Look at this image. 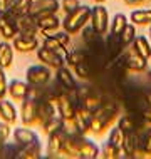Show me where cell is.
I'll use <instances>...</instances> for the list:
<instances>
[{"instance_id": "cell-5", "label": "cell", "mask_w": 151, "mask_h": 159, "mask_svg": "<svg viewBox=\"0 0 151 159\" xmlns=\"http://www.w3.org/2000/svg\"><path fill=\"white\" fill-rule=\"evenodd\" d=\"M25 80L30 85H45L50 82V69L47 66H30L25 72Z\"/></svg>"}, {"instance_id": "cell-20", "label": "cell", "mask_w": 151, "mask_h": 159, "mask_svg": "<svg viewBox=\"0 0 151 159\" xmlns=\"http://www.w3.org/2000/svg\"><path fill=\"white\" fill-rule=\"evenodd\" d=\"M40 154H42V144H40V141L37 139V141H34V143L20 146L17 159H40Z\"/></svg>"}, {"instance_id": "cell-44", "label": "cell", "mask_w": 151, "mask_h": 159, "mask_svg": "<svg viewBox=\"0 0 151 159\" xmlns=\"http://www.w3.org/2000/svg\"><path fill=\"white\" fill-rule=\"evenodd\" d=\"M126 2V5H131V7H134V5H141L143 2H146V0H124Z\"/></svg>"}, {"instance_id": "cell-12", "label": "cell", "mask_w": 151, "mask_h": 159, "mask_svg": "<svg viewBox=\"0 0 151 159\" xmlns=\"http://www.w3.org/2000/svg\"><path fill=\"white\" fill-rule=\"evenodd\" d=\"M14 49L19 50V52H34V50H37L39 47V40L35 35H30V34H17V35L14 37Z\"/></svg>"}, {"instance_id": "cell-1", "label": "cell", "mask_w": 151, "mask_h": 159, "mask_svg": "<svg viewBox=\"0 0 151 159\" xmlns=\"http://www.w3.org/2000/svg\"><path fill=\"white\" fill-rule=\"evenodd\" d=\"M87 20H91V8L87 5H79L76 10L67 14V17L62 22V29L67 34H77L79 30H83Z\"/></svg>"}, {"instance_id": "cell-11", "label": "cell", "mask_w": 151, "mask_h": 159, "mask_svg": "<svg viewBox=\"0 0 151 159\" xmlns=\"http://www.w3.org/2000/svg\"><path fill=\"white\" fill-rule=\"evenodd\" d=\"M55 80H57V84L66 92H72V91H77V89H79L74 74L69 70L67 66H62V67L55 69Z\"/></svg>"}, {"instance_id": "cell-15", "label": "cell", "mask_w": 151, "mask_h": 159, "mask_svg": "<svg viewBox=\"0 0 151 159\" xmlns=\"http://www.w3.org/2000/svg\"><path fill=\"white\" fill-rule=\"evenodd\" d=\"M37 24H39V29H40V34L44 37L54 35V34L59 30V27H60V20H59V17L55 14L40 17V19H37Z\"/></svg>"}, {"instance_id": "cell-42", "label": "cell", "mask_w": 151, "mask_h": 159, "mask_svg": "<svg viewBox=\"0 0 151 159\" xmlns=\"http://www.w3.org/2000/svg\"><path fill=\"white\" fill-rule=\"evenodd\" d=\"M15 0H0V14H5V12L10 10Z\"/></svg>"}, {"instance_id": "cell-4", "label": "cell", "mask_w": 151, "mask_h": 159, "mask_svg": "<svg viewBox=\"0 0 151 159\" xmlns=\"http://www.w3.org/2000/svg\"><path fill=\"white\" fill-rule=\"evenodd\" d=\"M91 25L97 34L104 35L109 27V14H107L106 7H102L101 3L91 8Z\"/></svg>"}, {"instance_id": "cell-18", "label": "cell", "mask_w": 151, "mask_h": 159, "mask_svg": "<svg viewBox=\"0 0 151 159\" xmlns=\"http://www.w3.org/2000/svg\"><path fill=\"white\" fill-rule=\"evenodd\" d=\"M77 144H79V152H81V159H96L99 157V148L92 141L86 139L83 134H77Z\"/></svg>"}, {"instance_id": "cell-41", "label": "cell", "mask_w": 151, "mask_h": 159, "mask_svg": "<svg viewBox=\"0 0 151 159\" xmlns=\"http://www.w3.org/2000/svg\"><path fill=\"white\" fill-rule=\"evenodd\" d=\"M54 37L57 39V40H59L62 45L69 47V34H67L66 30H64V32H55V34H54Z\"/></svg>"}, {"instance_id": "cell-29", "label": "cell", "mask_w": 151, "mask_h": 159, "mask_svg": "<svg viewBox=\"0 0 151 159\" xmlns=\"http://www.w3.org/2000/svg\"><path fill=\"white\" fill-rule=\"evenodd\" d=\"M131 22L134 25H151V8H139L131 14Z\"/></svg>"}, {"instance_id": "cell-35", "label": "cell", "mask_w": 151, "mask_h": 159, "mask_svg": "<svg viewBox=\"0 0 151 159\" xmlns=\"http://www.w3.org/2000/svg\"><path fill=\"white\" fill-rule=\"evenodd\" d=\"M119 37H121V40H123V44L124 45H131L133 44V40H134V37H136V27H134V24H128L126 27H124V30L119 34Z\"/></svg>"}, {"instance_id": "cell-36", "label": "cell", "mask_w": 151, "mask_h": 159, "mask_svg": "<svg viewBox=\"0 0 151 159\" xmlns=\"http://www.w3.org/2000/svg\"><path fill=\"white\" fill-rule=\"evenodd\" d=\"M99 37H102V35L94 30L92 25H84V27H83V42H84L86 45H87V44H92V42L97 40Z\"/></svg>"}, {"instance_id": "cell-31", "label": "cell", "mask_w": 151, "mask_h": 159, "mask_svg": "<svg viewBox=\"0 0 151 159\" xmlns=\"http://www.w3.org/2000/svg\"><path fill=\"white\" fill-rule=\"evenodd\" d=\"M19 148L20 146L17 143L8 144L7 141H3L0 144V159H17V156H19Z\"/></svg>"}, {"instance_id": "cell-13", "label": "cell", "mask_w": 151, "mask_h": 159, "mask_svg": "<svg viewBox=\"0 0 151 159\" xmlns=\"http://www.w3.org/2000/svg\"><path fill=\"white\" fill-rule=\"evenodd\" d=\"M20 117H22L24 126H34L37 124V101L34 99H24L22 107H20Z\"/></svg>"}, {"instance_id": "cell-8", "label": "cell", "mask_w": 151, "mask_h": 159, "mask_svg": "<svg viewBox=\"0 0 151 159\" xmlns=\"http://www.w3.org/2000/svg\"><path fill=\"white\" fill-rule=\"evenodd\" d=\"M67 122H66V127L59 129V131L49 134V141H47V156L49 157H59L60 152H62V144H64V139H66V134H67Z\"/></svg>"}, {"instance_id": "cell-2", "label": "cell", "mask_w": 151, "mask_h": 159, "mask_svg": "<svg viewBox=\"0 0 151 159\" xmlns=\"http://www.w3.org/2000/svg\"><path fill=\"white\" fill-rule=\"evenodd\" d=\"M118 126L123 129L124 132H141L143 129L148 127L144 117L141 112H131V111H126V114L121 116Z\"/></svg>"}, {"instance_id": "cell-40", "label": "cell", "mask_w": 151, "mask_h": 159, "mask_svg": "<svg viewBox=\"0 0 151 159\" xmlns=\"http://www.w3.org/2000/svg\"><path fill=\"white\" fill-rule=\"evenodd\" d=\"M10 124H8V122H5V121H3V122H0V139H2V141H7L8 139V136H10Z\"/></svg>"}, {"instance_id": "cell-33", "label": "cell", "mask_w": 151, "mask_h": 159, "mask_svg": "<svg viewBox=\"0 0 151 159\" xmlns=\"http://www.w3.org/2000/svg\"><path fill=\"white\" fill-rule=\"evenodd\" d=\"M30 7H32V0H15L14 5H12L10 12L17 17L30 14Z\"/></svg>"}, {"instance_id": "cell-16", "label": "cell", "mask_w": 151, "mask_h": 159, "mask_svg": "<svg viewBox=\"0 0 151 159\" xmlns=\"http://www.w3.org/2000/svg\"><path fill=\"white\" fill-rule=\"evenodd\" d=\"M104 45H106V50H107V54H109L111 59H116L118 55H121L124 50V47H126L123 44V40H121V37L118 34H113V32H109V34L106 32Z\"/></svg>"}, {"instance_id": "cell-19", "label": "cell", "mask_w": 151, "mask_h": 159, "mask_svg": "<svg viewBox=\"0 0 151 159\" xmlns=\"http://www.w3.org/2000/svg\"><path fill=\"white\" fill-rule=\"evenodd\" d=\"M64 156L67 157H76V159H81V152H79V144H77V132H67L66 134V139H64V144H62V152Z\"/></svg>"}, {"instance_id": "cell-46", "label": "cell", "mask_w": 151, "mask_h": 159, "mask_svg": "<svg viewBox=\"0 0 151 159\" xmlns=\"http://www.w3.org/2000/svg\"><path fill=\"white\" fill-rule=\"evenodd\" d=\"M94 2H96V3H104L106 0H94Z\"/></svg>"}, {"instance_id": "cell-30", "label": "cell", "mask_w": 151, "mask_h": 159, "mask_svg": "<svg viewBox=\"0 0 151 159\" xmlns=\"http://www.w3.org/2000/svg\"><path fill=\"white\" fill-rule=\"evenodd\" d=\"M121 154H123V151H121L119 146L113 144L111 141H106V144L102 146L99 156L102 159H118V157H121Z\"/></svg>"}, {"instance_id": "cell-3", "label": "cell", "mask_w": 151, "mask_h": 159, "mask_svg": "<svg viewBox=\"0 0 151 159\" xmlns=\"http://www.w3.org/2000/svg\"><path fill=\"white\" fill-rule=\"evenodd\" d=\"M123 62H124V67H126L128 72H143L146 70V66H148V59H144L143 55H139L134 49L131 47H124L123 54Z\"/></svg>"}, {"instance_id": "cell-7", "label": "cell", "mask_w": 151, "mask_h": 159, "mask_svg": "<svg viewBox=\"0 0 151 159\" xmlns=\"http://www.w3.org/2000/svg\"><path fill=\"white\" fill-rule=\"evenodd\" d=\"M19 34L17 29V15H14L10 10L5 14H0V35L5 40H14V37Z\"/></svg>"}, {"instance_id": "cell-34", "label": "cell", "mask_w": 151, "mask_h": 159, "mask_svg": "<svg viewBox=\"0 0 151 159\" xmlns=\"http://www.w3.org/2000/svg\"><path fill=\"white\" fill-rule=\"evenodd\" d=\"M126 25H128V17L124 14H116L113 17V20H111V32L119 35V34L124 30Z\"/></svg>"}, {"instance_id": "cell-24", "label": "cell", "mask_w": 151, "mask_h": 159, "mask_svg": "<svg viewBox=\"0 0 151 159\" xmlns=\"http://www.w3.org/2000/svg\"><path fill=\"white\" fill-rule=\"evenodd\" d=\"M151 154V127L143 129L138 132V154L136 156H144Z\"/></svg>"}, {"instance_id": "cell-43", "label": "cell", "mask_w": 151, "mask_h": 159, "mask_svg": "<svg viewBox=\"0 0 151 159\" xmlns=\"http://www.w3.org/2000/svg\"><path fill=\"white\" fill-rule=\"evenodd\" d=\"M143 117H144L146 124H148V126H151V106L148 107V109L143 111Z\"/></svg>"}, {"instance_id": "cell-37", "label": "cell", "mask_w": 151, "mask_h": 159, "mask_svg": "<svg viewBox=\"0 0 151 159\" xmlns=\"http://www.w3.org/2000/svg\"><path fill=\"white\" fill-rule=\"evenodd\" d=\"M123 139H124V131H123V129H121L119 126H116V127L111 129L109 139H107V141H111L113 144H116V146H119V148H121V144H123Z\"/></svg>"}, {"instance_id": "cell-25", "label": "cell", "mask_w": 151, "mask_h": 159, "mask_svg": "<svg viewBox=\"0 0 151 159\" xmlns=\"http://www.w3.org/2000/svg\"><path fill=\"white\" fill-rule=\"evenodd\" d=\"M0 117H2V121L8 122L10 126L15 124V121H17L15 106L12 104V102H8V101H2V99H0Z\"/></svg>"}, {"instance_id": "cell-28", "label": "cell", "mask_w": 151, "mask_h": 159, "mask_svg": "<svg viewBox=\"0 0 151 159\" xmlns=\"http://www.w3.org/2000/svg\"><path fill=\"white\" fill-rule=\"evenodd\" d=\"M44 45L47 47V49H50V50H54L55 54H59L60 57L66 61L67 59V55H69V50H67V47L66 45H62L60 42L55 39L54 35H49V37H45L44 39Z\"/></svg>"}, {"instance_id": "cell-6", "label": "cell", "mask_w": 151, "mask_h": 159, "mask_svg": "<svg viewBox=\"0 0 151 159\" xmlns=\"http://www.w3.org/2000/svg\"><path fill=\"white\" fill-rule=\"evenodd\" d=\"M91 117H92V112H89L87 109H84L83 106L77 104V107H76V114H74V119L71 121L74 132H77V134H83V136H86L87 132H91V129H89Z\"/></svg>"}, {"instance_id": "cell-26", "label": "cell", "mask_w": 151, "mask_h": 159, "mask_svg": "<svg viewBox=\"0 0 151 159\" xmlns=\"http://www.w3.org/2000/svg\"><path fill=\"white\" fill-rule=\"evenodd\" d=\"M14 61V45L8 42H0V69H8Z\"/></svg>"}, {"instance_id": "cell-39", "label": "cell", "mask_w": 151, "mask_h": 159, "mask_svg": "<svg viewBox=\"0 0 151 159\" xmlns=\"http://www.w3.org/2000/svg\"><path fill=\"white\" fill-rule=\"evenodd\" d=\"M79 5H81L79 0H62V8L67 12V14H69V12H72V10H76Z\"/></svg>"}, {"instance_id": "cell-22", "label": "cell", "mask_w": 151, "mask_h": 159, "mask_svg": "<svg viewBox=\"0 0 151 159\" xmlns=\"http://www.w3.org/2000/svg\"><path fill=\"white\" fill-rule=\"evenodd\" d=\"M29 87L30 85L27 82H22V80H10L8 82V94L14 101H24V99H27Z\"/></svg>"}, {"instance_id": "cell-21", "label": "cell", "mask_w": 151, "mask_h": 159, "mask_svg": "<svg viewBox=\"0 0 151 159\" xmlns=\"http://www.w3.org/2000/svg\"><path fill=\"white\" fill-rule=\"evenodd\" d=\"M121 151L126 157H136L138 154V132H124Z\"/></svg>"}, {"instance_id": "cell-45", "label": "cell", "mask_w": 151, "mask_h": 159, "mask_svg": "<svg viewBox=\"0 0 151 159\" xmlns=\"http://www.w3.org/2000/svg\"><path fill=\"white\" fill-rule=\"evenodd\" d=\"M146 99H148V102H149V106H151V85L146 89Z\"/></svg>"}, {"instance_id": "cell-32", "label": "cell", "mask_w": 151, "mask_h": 159, "mask_svg": "<svg viewBox=\"0 0 151 159\" xmlns=\"http://www.w3.org/2000/svg\"><path fill=\"white\" fill-rule=\"evenodd\" d=\"M62 127H66V121H64L59 114H55L54 117H50L49 121L42 126V129H44V132L47 136L52 134V132H55V131H59V129H62Z\"/></svg>"}, {"instance_id": "cell-17", "label": "cell", "mask_w": 151, "mask_h": 159, "mask_svg": "<svg viewBox=\"0 0 151 159\" xmlns=\"http://www.w3.org/2000/svg\"><path fill=\"white\" fill-rule=\"evenodd\" d=\"M17 29H19L20 34H30V35H35V34H40V29H39L37 19L30 14L20 15L17 17Z\"/></svg>"}, {"instance_id": "cell-38", "label": "cell", "mask_w": 151, "mask_h": 159, "mask_svg": "<svg viewBox=\"0 0 151 159\" xmlns=\"http://www.w3.org/2000/svg\"><path fill=\"white\" fill-rule=\"evenodd\" d=\"M8 91V84H7V77L3 74V69H0V99H3V96Z\"/></svg>"}, {"instance_id": "cell-48", "label": "cell", "mask_w": 151, "mask_h": 159, "mask_svg": "<svg viewBox=\"0 0 151 159\" xmlns=\"http://www.w3.org/2000/svg\"><path fill=\"white\" fill-rule=\"evenodd\" d=\"M2 143H3V141H2V139H0V144H2Z\"/></svg>"}, {"instance_id": "cell-27", "label": "cell", "mask_w": 151, "mask_h": 159, "mask_svg": "<svg viewBox=\"0 0 151 159\" xmlns=\"http://www.w3.org/2000/svg\"><path fill=\"white\" fill-rule=\"evenodd\" d=\"M131 45H133V49H134L139 55H143L144 59H151V45H149L148 39L144 35H136Z\"/></svg>"}, {"instance_id": "cell-14", "label": "cell", "mask_w": 151, "mask_h": 159, "mask_svg": "<svg viewBox=\"0 0 151 159\" xmlns=\"http://www.w3.org/2000/svg\"><path fill=\"white\" fill-rule=\"evenodd\" d=\"M55 112H57L55 102L47 101V99H40V101H37V124H39V126H44L50 117H54Z\"/></svg>"}, {"instance_id": "cell-9", "label": "cell", "mask_w": 151, "mask_h": 159, "mask_svg": "<svg viewBox=\"0 0 151 159\" xmlns=\"http://www.w3.org/2000/svg\"><path fill=\"white\" fill-rule=\"evenodd\" d=\"M59 0H32V7H30V15L35 19L45 15H52L59 10Z\"/></svg>"}, {"instance_id": "cell-47", "label": "cell", "mask_w": 151, "mask_h": 159, "mask_svg": "<svg viewBox=\"0 0 151 159\" xmlns=\"http://www.w3.org/2000/svg\"><path fill=\"white\" fill-rule=\"evenodd\" d=\"M149 37H151V29H149Z\"/></svg>"}, {"instance_id": "cell-23", "label": "cell", "mask_w": 151, "mask_h": 159, "mask_svg": "<svg viewBox=\"0 0 151 159\" xmlns=\"http://www.w3.org/2000/svg\"><path fill=\"white\" fill-rule=\"evenodd\" d=\"M37 139H39V136H37L29 126L17 127L15 131H14V141H15L19 146H25V144L34 143V141H37Z\"/></svg>"}, {"instance_id": "cell-10", "label": "cell", "mask_w": 151, "mask_h": 159, "mask_svg": "<svg viewBox=\"0 0 151 159\" xmlns=\"http://www.w3.org/2000/svg\"><path fill=\"white\" fill-rule=\"evenodd\" d=\"M37 59L49 69H59V67L66 66V61H64L59 54H55L54 50L47 49L45 45L37 47Z\"/></svg>"}]
</instances>
